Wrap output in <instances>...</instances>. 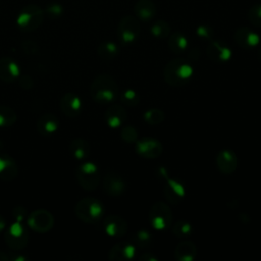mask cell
Returning a JSON list of instances; mask_svg holds the SVG:
<instances>
[{
	"label": "cell",
	"mask_w": 261,
	"mask_h": 261,
	"mask_svg": "<svg viewBox=\"0 0 261 261\" xmlns=\"http://www.w3.org/2000/svg\"><path fill=\"white\" fill-rule=\"evenodd\" d=\"M120 101L123 105L128 107H135L140 102V96L138 93L133 89H127L122 92L120 96Z\"/></svg>",
	"instance_id": "1f68e13d"
},
{
	"label": "cell",
	"mask_w": 261,
	"mask_h": 261,
	"mask_svg": "<svg viewBox=\"0 0 261 261\" xmlns=\"http://www.w3.org/2000/svg\"><path fill=\"white\" fill-rule=\"evenodd\" d=\"M75 177L79 185L86 191L95 190L100 182L98 166L90 161L84 162L76 167Z\"/></svg>",
	"instance_id": "5b68a950"
},
{
	"label": "cell",
	"mask_w": 261,
	"mask_h": 261,
	"mask_svg": "<svg viewBox=\"0 0 261 261\" xmlns=\"http://www.w3.org/2000/svg\"><path fill=\"white\" fill-rule=\"evenodd\" d=\"M8 260H10L9 255L7 253H5L4 251L0 250V261H8Z\"/></svg>",
	"instance_id": "7bdbcfd3"
},
{
	"label": "cell",
	"mask_w": 261,
	"mask_h": 261,
	"mask_svg": "<svg viewBox=\"0 0 261 261\" xmlns=\"http://www.w3.org/2000/svg\"><path fill=\"white\" fill-rule=\"evenodd\" d=\"M38 132L45 137L51 136L54 134L59 126V120L57 116L53 113H44L42 114L36 123Z\"/></svg>",
	"instance_id": "7402d4cb"
},
{
	"label": "cell",
	"mask_w": 261,
	"mask_h": 261,
	"mask_svg": "<svg viewBox=\"0 0 261 261\" xmlns=\"http://www.w3.org/2000/svg\"><path fill=\"white\" fill-rule=\"evenodd\" d=\"M165 180H164V188L163 193L167 201L171 204H177L181 201L185 197V186L184 184L173 177H169L167 173H165Z\"/></svg>",
	"instance_id": "30bf717a"
},
{
	"label": "cell",
	"mask_w": 261,
	"mask_h": 261,
	"mask_svg": "<svg viewBox=\"0 0 261 261\" xmlns=\"http://www.w3.org/2000/svg\"><path fill=\"white\" fill-rule=\"evenodd\" d=\"M74 213L81 221L88 224H94L101 220L104 214V207L99 200L92 197H86L75 204Z\"/></svg>",
	"instance_id": "3957f363"
},
{
	"label": "cell",
	"mask_w": 261,
	"mask_h": 261,
	"mask_svg": "<svg viewBox=\"0 0 261 261\" xmlns=\"http://www.w3.org/2000/svg\"><path fill=\"white\" fill-rule=\"evenodd\" d=\"M216 166L220 172L224 174H230L236 171L238 167V156L231 150H221L216 155Z\"/></svg>",
	"instance_id": "9a60e30c"
},
{
	"label": "cell",
	"mask_w": 261,
	"mask_h": 261,
	"mask_svg": "<svg viewBox=\"0 0 261 261\" xmlns=\"http://www.w3.org/2000/svg\"><path fill=\"white\" fill-rule=\"evenodd\" d=\"M59 107L61 112L65 116L69 118H73L80 115L83 108V103L81 98L76 94L69 92L64 94L60 98Z\"/></svg>",
	"instance_id": "7c38bea8"
},
{
	"label": "cell",
	"mask_w": 261,
	"mask_h": 261,
	"mask_svg": "<svg viewBox=\"0 0 261 261\" xmlns=\"http://www.w3.org/2000/svg\"><path fill=\"white\" fill-rule=\"evenodd\" d=\"M193 232V227L187 220H177L172 226V233L177 238H187Z\"/></svg>",
	"instance_id": "4dcf8cb0"
},
{
	"label": "cell",
	"mask_w": 261,
	"mask_h": 261,
	"mask_svg": "<svg viewBox=\"0 0 261 261\" xmlns=\"http://www.w3.org/2000/svg\"><path fill=\"white\" fill-rule=\"evenodd\" d=\"M170 31H171V28L169 23L166 22L165 20H157L152 24L150 29L151 34L155 38H159V39L167 38L170 35Z\"/></svg>",
	"instance_id": "f1b7e54d"
},
{
	"label": "cell",
	"mask_w": 261,
	"mask_h": 261,
	"mask_svg": "<svg viewBox=\"0 0 261 261\" xmlns=\"http://www.w3.org/2000/svg\"><path fill=\"white\" fill-rule=\"evenodd\" d=\"M18 83H19V86H20L22 89H24V90H30V89H32L33 86H34V81H33V79H32L30 75H28V74L21 75V76L19 77V80H18Z\"/></svg>",
	"instance_id": "ab89813d"
},
{
	"label": "cell",
	"mask_w": 261,
	"mask_h": 261,
	"mask_svg": "<svg viewBox=\"0 0 261 261\" xmlns=\"http://www.w3.org/2000/svg\"><path fill=\"white\" fill-rule=\"evenodd\" d=\"M89 92L95 102L99 104H109L117 99L119 87L111 75L102 73L92 81Z\"/></svg>",
	"instance_id": "6da1fadb"
},
{
	"label": "cell",
	"mask_w": 261,
	"mask_h": 261,
	"mask_svg": "<svg viewBox=\"0 0 261 261\" xmlns=\"http://www.w3.org/2000/svg\"><path fill=\"white\" fill-rule=\"evenodd\" d=\"M105 232L112 238L123 237L127 231V222L118 215H109L103 222Z\"/></svg>",
	"instance_id": "e0dca14e"
},
{
	"label": "cell",
	"mask_w": 261,
	"mask_h": 261,
	"mask_svg": "<svg viewBox=\"0 0 261 261\" xmlns=\"http://www.w3.org/2000/svg\"><path fill=\"white\" fill-rule=\"evenodd\" d=\"M162 145L154 138H143L137 141L136 152L144 158H156L162 153Z\"/></svg>",
	"instance_id": "4fadbf2b"
},
{
	"label": "cell",
	"mask_w": 261,
	"mask_h": 261,
	"mask_svg": "<svg viewBox=\"0 0 261 261\" xmlns=\"http://www.w3.org/2000/svg\"><path fill=\"white\" fill-rule=\"evenodd\" d=\"M3 150H4V144H3V142L0 140V153H2Z\"/></svg>",
	"instance_id": "f6af8a7d"
},
{
	"label": "cell",
	"mask_w": 261,
	"mask_h": 261,
	"mask_svg": "<svg viewBox=\"0 0 261 261\" xmlns=\"http://www.w3.org/2000/svg\"><path fill=\"white\" fill-rule=\"evenodd\" d=\"M5 226H6V222H5L4 218L0 215V233H1V231L5 228Z\"/></svg>",
	"instance_id": "ee69618b"
},
{
	"label": "cell",
	"mask_w": 261,
	"mask_h": 261,
	"mask_svg": "<svg viewBox=\"0 0 261 261\" xmlns=\"http://www.w3.org/2000/svg\"><path fill=\"white\" fill-rule=\"evenodd\" d=\"M141 261H157V258L151 253H145L140 256Z\"/></svg>",
	"instance_id": "60d3db41"
},
{
	"label": "cell",
	"mask_w": 261,
	"mask_h": 261,
	"mask_svg": "<svg viewBox=\"0 0 261 261\" xmlns=\"http://www.w3.org/2000/svg\"><path fill=\"white\" fill-rule=\"evenodd\" d=\"M4 240L11 250L19 251L27 247L29 243V232L22 222L14 221L6 229Z\"/></svg>",
	"instance_id": "52a82bcc"
},
{
	"label": "cell",
	"mask_w": 261,
	"mask_h": 261,
	"mask_svg": "<svg viewBox=\"0 0 261 261\" xmlns=\"http://www.w3.org/2000/svg\"><path fill=\"white\" fill-rule=\"evenodd\" d=\"M119 53V49L117 45L110 41H105L99 44L97 48V54L101 59L104 60H112Z\"/></svg>",
	"instance_id": "4316f807"
},
{
	"label": "cell",
	"mask_w": 261,
	"mask_h": 261,
	"mask_svg": "<svg viewBox=\"0 0 261 261\" xmlns=\"http://www.w3.org/2000/svg\"><path fill=\"white\" fill-rule=\"evenodd\" d=\"M21 46H22L23 52L25 54H28V55H35L38 52V50H39V47H38L37 43L32 41V40L24 41Z\"/></svg>",
	"instance_id": "74e56055"
},
{
	"label": "cell",
	"mask_w": 261,
	"mask_h": 261,
	"mask_svg": "<svg viewBox=\"0 0 261 261\" xmlns=\"http://www.w3.org/2000/svg\"><path fill=\"white\" fill-rule=\"evenodd\" d=\"M28 225L36 232L44 233L52 229L54 225L53 215L45 209H38L33 211L28 216Z\"/></svg>",
	"instance_id": "9c48e42d"
},
{
	"label": "cell",
	"mask_w": 261,
	"mask_h": 261,
	"mask_svg": "<svg viewBox=\"0 0 261 261\" xmlns=\"http://www.w3.org/2000/svg\"><path fill=\"white\" fill-rule=\"evenodd\" d=\"M233 37L236 43L244 49H252L256 47L260 41L259 35L247 27L237 29Z\"/></svg>",
	"instance_id": "ffe728a7"
},
{
	"label": "cell",
	"mask_w": 261,
	"mask_h": 261,
	"mask_svg": "<svg viewBox=\"0 0 261 261\" xmlns=\"http://www.w3.org/2000/svg\"><path fill=\"white\" fill-rule=\"evenodd\" d=\"M20 68L18 63L7 56L0 58V80L5 83H13L18 80Z\"/></svg>",
	"instance_id": "2e32d148"
},
{
	"label": "cell",
	"mask_w": 261,
	"mask_h": 261,
	"mask_svg": "<svg viewBox=\"0 0 261 261\" xmlns=\"http://www.w3.org/2000/svg\"><path fill=\"white\" fill-rule=\"evenodd\" d=\"M133 240L139 247H148L152 242V234L146 229H140L133 236Z\"/></svg>",
	"instance_id": "d6a6232c"
},
{
	"label": "cell",
	"mask_w": 261,
	"mask_h": 261,
	"mask_svg": "<svg viewBox=\"0 0 261 261\" xmlns=\"http://www.w3.org/2000/svg\"><path fill=\"white\" fill-rule=\"evenodd\" d=\"M90 144L83 138H74L69 144V151L71 155L79 160L85 159L90 154Z\"/></svg>",
	"instance_id": "d4e9b609"
},
{
	"label": "cell",
	"mask_w": 261,
	"mask_h": 261,
	"mask_svg": "<svg viewBox=\"0 0 261 261\" xmlns=\"http://www.w3.org/2000/svg\"><path fill=\"white\" fill-rule=\"evenodd\" d=\"M18 167L16 161L8 154L0 153V180L12 181L17 177Z\"/></svg>",
	"instance_id": "d6986e66"
},
{
	"label": "cell",
	"mask_w": 261,
	"mask_h": 261,
	"mask_svg": "<svg viewBox=\"0 0 261 261\" xmlns=\"http://www.w3.org/2000/svg\"><path fill=\"white\" fill-rule=\"evenodd\" d=\"M193 75L192 65L182 58L170 60L164 67L163 76L165 82L172 87L186 85Z\"/></svg>",
	"instance_id": "7a4b0ae2"
},
{
	"label": "cell",
	"mask_w": 261,
	"mask_h": 261,
	"mask_svg": "<svg viewBox=\"0 0 261 261\" xmlns=\"http://www.w3.org/2000/svg\"><path fill=\"white\" fill-rule=\"evenodd\" d=\"M231 50L227 44L220 40L211 41L207 47L208 58L216 63L225 62L231 57Z\"/></svg>",
	"instance_id": "5bb4252c"
},
{
	"label": "cell",
	"mask_w": 261,
	"mask_h": 261,
	"mask_svg": "<svg viewBox=\"0 0 261 261\" xmlns=\"http://www.w3.org/2000/svg\"><path fill=\"white\" fill-rule=\"evenodd\" d=\"M103 189L111 197L122 195L126 189V184L122 176L115 171H108L103 178Z\"/></svg>",
	"instance_id": "8fae6325"
},
{
	"label": "cell",
	"mask_w": 261,
	"mask_h": 261,
	"mask_svg": "<svg viewBox=\"0 0 261 261\" xmlns=\"http://www.w3.org/2000/svg\"><path fill=\"white\" fill-rule=\"evenodd\" d=\"M12 215H13V218L15 219V221L23 222V220L27 217V210L22 206H17L13 209Z\"/></svg>",
	"instance_id": "f35d334b"
},
{
	"label": "cell",
	"mask_w": 261,
	"mask_h": 261,
	"mask_svg": "<svg viewBox=\"0 0 261 261\" xmlns=\"http://www.w3.org/2000/svg\"><path fill=\"white\" fill-rule=\"evenodd\" d=\"M117 35L123 44L135 42L140 35V22L136 16L126 15L118 23Z\"/></svg>",
	"instance_id": "ba28073f"
},
{
	"label": "cell",
	"mask_w": 261,
	"mask_h": 261,
	"mask_svg": "<svg viewBox=\"0 0 261 261\" xmlns=\"http://www.w3.org/2000/svg\"><path fill=\"white\" fill-rule=\"evenodd\" d=\"M17 120L16 112L9 106L0 105V127L13 125Z\"/></svg>",
	"instance_id": "83f0119b"
},
{
	"label": "cell",
	"mask_w": 261,
	"mask_h": 261,
	"mask_svg": "<svg viewBox=\"0 0 261 261\" xmlns=\"http://www.w3.org/2000/svg\"><path fill=\"white\" fill-rule=\"evenodd\" d=\"M164 118H165L164 112L158 108L149 109L144 113V120L151 125H156L163 122Z\"/></svg>",
	"instance_id": "f546056e"
},
{
	"label": "cell",
	"mask_w": 261,
	"mask_h": 261,
	"mask_svg": "<svg viewBox=\"0 0 261 261\" xmlns=\"http://www.w3.org/2000/svg\"><path fill=\"white\" fill-rule=\"evenodd\" d=\"M258 59H259L260 62H261V48L258 50Z\"/></svg>",
	"instance_id": "bcb514c9"
},
{
	"label": "cell",
	"mask_w": 261,
	"mask_h": 261,
	"mask_svg": "<svg viewBox=\"0 0 261 261\" xmlns=\"http://www.w3.org/2000/svg\"><path fill=\"white\" fill-rule=\"evenodd\" d=\"M149 221L152 227L157 230L169 228L172 224V211L170 207L162 201L154 203L149 211Z\"/></svg>",
	"instance_id": "8992f818"
},
{
	"label": "cell",
	"mask_w": 261,
	"mask_h": 261,
	"mask_svg": "<svg viewBox=\"0 0 261 261\" xmlns=\"http://www.w3.org/2000/svg\"><path fill=\"white\" fill-rule=\"evenodd\" d=\"M188 39L180 33L175 32L168 36V47L175 54H181L188 48Z\"/></svg>",
	"instance_id": "484cf974"
},
{
	"label": "cell",
	"mask_w": 261,
	"mask_h": 261,
	"mask_svg": "<svg viewBox=\"0 0 261 261\" xmlns=\"http://www.w3.org/2000/svg\"><path fill=\"white\" fill-rule=\"evenodd\" d=\"M105 121L108 126L116 128L121 126L127 119V113L123 106L121 105H111L109 106L104 114Z\"/></svg>",
	"instance_id": "44dd1931"
},
{
	"label": "cell",
	"mask_w": 261,
	"mask_h": 261,
	"mask_svg": "<svg viewBox=\"0 0 261 261\" xmlns=\"http://www.w3.org/2000/svg\"><path fill=\"white\" fill-rule=\"evenodd\" d=\"M120 137L125 143L133 144V143H136L138 141V132L135 127H133L130 125H127V126H124L121 129Z\"/></svg>",
	"instance_id": "e575fe53"
},
{
	"label": "cell",
	"mask_w": 261,
	"mask_h": 261,
	"mask_svg": "<svg viewBox=\"0 0 261 261\" xmlns=\"http://www.w3.org/2000/svg\"><path fill=\"white\" fill-rule=\"evenodd\" d=\"M196 34L202 39L211 40L214 36V30L208 24H202V25H199L197 28Z\"/></svg>",
	"instance_id": "8d00e7d4"
},
{
	"label": "cell",
	"mask_w": 261,
	"mask_h": 261,
	"mask_svg": "<svg viewBox=\"0 0 261 261\" xmlns=\"http://www.w3.org/2000/svg\"><path fill=\"white\" fill-rule=\"evenodd\" d=\"M136 253L135 244L129 242H118L111 247L108 253V258L112 261L130 260Z\"/></svg>",
	"instance_id": "ac0fdd59"
},
{
	"label": "cell",
	"mask_w": 261,
	"mask_h": 261,
	"mask_svg": "<svg viewBox=\"0 0 261 261\" xmlns=\"http://www.w3.org/2000/svg\"><path fill=\"white\" fill-rule=\"evenodd\" d=\"M199 55H200V53H199V51L197 50V48H194V49H192V50L190 51V53H189L188 57H189L190 59L197 60V59H198V57H199Z\"/></svg>",
	"instance_id": "b9f144b4"
},
{
	"label": "cell",
	"mask_w": 261,
	"mask_h": 261,
	"mask_svg": "<svg viewBox=\"0 0 261 261\" xmlns=\"http://www.w3.org/2000/svg\"><path fill=\"white\" fill-rule=\"evenodd\" d=\"M196 256L197 248L191 241H182L175 247L174 257L177 261H193Z\"/></svg>",
	"instance_id": "cb8c5ba5"
},
{
	"label": "cell",
	"mask_w": 261,
	"mask_h": 261,
	"mask_svg": "<svg viewBox=\"0 0 261 261\" xmlns=\"http://www.w3.org/2000/svg\"><path fill=\"white\" fill-rule=\"evenodd\" d=\"M248 19L251 24L256 28H261V3L254 4L248 11Z\"/></svg>",
	"instance_id": "836d02e7"
},
{
	"label": "cell",
	"mask_w": 261,
	"mask_h": 261,
	"mask_svg": "<svg viewBox=\"0 0 261 261\" xmlns=\"http://www.w3.org/2000/svg\"><path fill=\"white\" fill-rule=\"evenodd\" d=\"M44 13L50 19H57L62 15L63 8L58 3H51L46 7V9L44 10Z\"/></svg>",
	"instance_id": "d590c367"
},
{
	"label": "cell",
	"mask_w": 261,
	"mask_h": 261,
	"mask_svg": "<svg viewBox=\"0 0 261 261\" xmlns=\"http://www.w3.org/2000/svg\"><path fill=\"white\" fill-rule=\"evenodd\" d=\"M44 10L38 5L29 4L24 6L16 17L17 27L23 32L37 30L44 20Z\"/></svg>",
	"instance_id": "277c9868"
},
{
	"label": "cell",
	"mask_w": 261,
	"mask_h": 261,
	"mask_svg": "<svg viewBox=\"0 0 261 261\" xmlns=\"http://www.w3.org/2000/svg\"><path fill=\"white\" fill-rule=\"evenodd\" d=\"M136 17L142 21L151 20L156 15V5L151 0H139L134 7Z\"/></svg>",
	"instance_id": "603a6c76"
}]
</instances>
